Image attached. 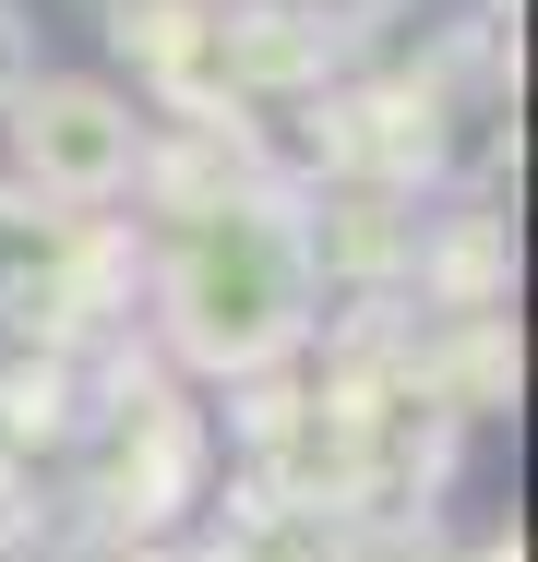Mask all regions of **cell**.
Masks as SVG:
<instances>
[{
	"label": "cell",
	"mask_w": 538,
	"mask_h": 562,
	"mask_svg": "<svg viewBox=\"0 0 538 562\" xmlns=\"http://www.w3.org/2000/svg\"><path fill=\"white\" fill-rule=\"evenodd\" d=\"M12 109H24V168H36L48 192L132 180V109H120L108 85H24Z\"/></svg>",
	"instance_id": "obj_2"
},
{
	"label": "cell",
	"mask_w": 538,
	"mask_h": 562,
	"mask_svg": "<svg viewBox=\"0 0 538 562\" xmlns=\"http://www.w3.org/2000/svg\"><path fill=\"white\" fill-rule=\"evenodd\" d=\"M12 97H24V24L0 12V109H12Z\"/></svg>",
	"instance_id": "obj_5"
},
{
	"label": "cell",
	"mask_w": 538,
	"mask_h": 562,
	"mask_svg": "<svg viewBox=\"0 0 538 562\" xmlns=\"http://www.w3.org/2000/svg\"><path fill=\"white\" fill-rule=\"evenodd\" d=\"M323 263H347V276H383L395 251H407V227H395V204L383 192H359V204H335V227H312Z\"/></svg>",
	"instance_id": "obj_3"
},
{
	"label": "cell",
	"mask_w": 538,
	"mask_h": 562,
	"mask_svg": "<svg viewBox=\"0 0 538 562\" xmlns=\"http://www.w3.org/2000/svg\"><path fill=\"white\" fill-rule=\"evenodd\" d=\"M168 324L215 371L276 359L300 336V227H276V204H204L168 276Z\"/></svg>",
	"instance_id": "obj_1"
},
{
	"label": "cell",
	"mask_w": 538,
	"mask_h": 562,
	"mask_svg": "<svg viewBox=\"0 0 538 562\" xmlns=\"http://www.w3.org/2000/svg\"><path fill=\"white\" fill-rule=\"evenodd\" d=\"M359 120H430V97H371ZM347 156H383V168H407V156H419V168H430V144H419V132H359Z\"/></svg>",
	"instance_id": "obj_4"
}]
</instances>
